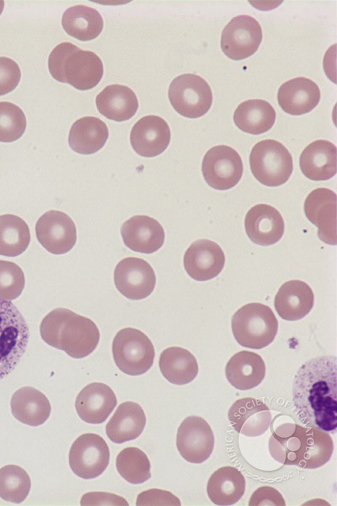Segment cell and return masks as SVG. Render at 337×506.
<instances>
[{
  "instance_id": "29",
  "label": "cell",
  "mask_w": 337,
  "mask_h": 506,
  "mask_svg": "<svg viewBox=\"0 0 337 506\" xmlns=\"http://www.w3.org/2000/svg\"><path fill=\"white\" fill-rule=\"evenodd\" d=\"M246 480L236 467L225 466L216 470L210 476L207 486V495L211 501L217 505H232L243 496Z\"/></svg>"
},
{
  "instance_id": "21",
  "label": "cell",
  "mask_w": 337,
  "mask_h": 506,
  "mask_svg": "<svg viewBox=\"0 0 337 506\" xmlns=\"http://www.w3.org/2000/svg\"><path fill=\"white\" fill-rule=\"evenodd\" d=\"M121 234L127 247L145 254L160 249L165 238L161 225L145 215H136L126 221L121 227Z\"/></svg>"
},
{
  "instance_id": "20",
  "label": "cell",
  "mask_w": 337,
  "mask_h": 506,
  "mask_svg": "<svg viewBox=\"0 0 337 506\" xmlns=\"http://www.w3.org/2000/svg\"><path fill=\"white\" fill-rule=\"evenodd\" d=\"M246 233L255 244L268 246L277 242L284 232V221L279 212L267 204L251 207L244 220Z\"/></svg>"
},
{
  "instance_id": "35",
  "label": "cell",
  "mask_w": 337,
  "mask_h": 506,
  "mask_svg": "<svg viewBox=\"0 0 337 506\" xmlns=\"http://www.w3.org/2000/svg\"><path fill=\"white\" fill-rule=\"evenodd\" d=\"M30 242L27 223L13 214L0 215V255L17 257L24 252Z\"/></svg>"
},
{
  "instance_id": "38",
  "label": "cell",
  "mask_w": 337,
  "mask_h": 506,
  "mask_svg": "<svg viewBox=\"0 0 337 506\" xmlns=\"http://www.w3.org/2000/svg\"><path fill=\"white\" fill-rule=\"evenodd\" d=\"M27 119L23 111L9 102H0V141L11 143L24 134Z\"/></svg>"
},
{
  "instance_id": "32",
  "label": "cell",
  "mask_w": 337,
  "mask_h": 506,
  "mask_svg": "<svg viewBox=\"0 0 337 506\" xmlns=\"http://www.w3.org/2000/svg\"><path fill=\"white\" fill-rule=\"evenodd\" d=\"M275 119V109L263 99H249L241 103L233 116L234 122L239 129L254 135L270 130Z\"/></svg>"
},
{
  "instance_id": "24",
  "label": "cell",
  "mask_w": 337,
  "mask_h": 506,
  "mask_svg": "<svg viewBox=\"0 0 337 506\" xmlns=\"http://www.w3.org/2000/svg\"><path fill=\"white\" fill-rule=\"evenodd\" d=\"M274 303L278 315L282 319L295 321L310 313L314 304V294L306 283L292 280L279 287Z\"/></svg>"
},
{
  "instance_id": "25",
  "label": "cell",
  "mask_w": 337,
  "mask_h": 506,
  "mask_svg": "<svg viewBox=\"0 0 337 506\" xmlns=\"http://www.w3.org/2000/svg\"><path fill=\"white\" fill-rule=\"evenodd\" d=\"M300 168L312 181H326L336 174V147L326 140H317L305 147L300 156Z\"/></svg>"
},
{
  "instance_id": "1",
  "label": "cell",
  "mask_w": 337,
  "mask_h": 506,
  "mask_svg": "<svg viewBox=\"0 0 337 506\" xmlns=\"http://www.w3.org/2000/svg\"><path fill=\"white\" fill-rule=\"evenodd\" d=\"M336 357L322 356L301 365L293 383L296 414L306 427L337 428Z\"/></svg>"
},
{
  "instance_id": "10",
  "label": "cell",
  "mask_w": 337,
  "mask_h": 506,
  "mask_svg": "<svg viewBox=\"0 0 337 506\" xmlns=\"http://www.w3.org/2000/svg\"><path fill=\"white\" fill-rule=\"evenodd\" d=\"M109 462V447L104 439L98 434H81L70 448V467L76 475L82 479L98 477L106 469Z\"/></svg>"
},
{
  "instance_id": "16",
  "label": "cell",
  "mask_w": 337,
  "mask_h": 506,
  "mask_svg": "<svg viewBox=\"0 0 337 506\" xmlns=\"http://www.w3.org/2000/svg\"><path fill=\"white\" fill-rule=\"evenodd\" d=\"M304 212L308 219L318 228L324 242L336 245V194L326 188H317L307 196Z\"/></svg>"
},
{
  "instance_id": "3",
  "label": "cell",
  "mask_w": 337,
  "mask_h": 506,
  "mask_svg": "<svg viewBox=\"0 0 337 506\" xmlns=\"http://www.w3.org/2000/svg\"><path fill=\"white\" fill-rule=\"evenodd\" d=\"M40 335L48 345L74 358H84L96 348L100 332L91 319L65 309H55L40 325Z\"/></svg>"
},
{
  "instance_id": "6",
  "label": "cell",
  "mask_w": 337,
  "mask_h": 506,
  "mask_svg": "<svg viewBox=\"0 0 337 506\" xmlns=\"http://www.w3.org/2000/svg\"><path fill=\"white\" fill-rule=\"evenodd\" d=\"M29 337L28 325L18 308L10 301L0 299V380L20 362Z\"/></svg>"
},
{
  "instance_id": "26",
  "label": "cell",
  "mask_w": 337,
  "mask_h": 506,
  "mask_svg": "<svg viewBox=\"0 0 337 506\" xmlns=\"http://www.w3.org/2000/svg\"><path fill=\"white\" fill-rule=\"evenodd\" d=\"M265 370V364L260 355L244 350L234 354L228 361L225 376L234 388L249 390L262 382Z\"/></svg>"
},
{
  "instance_id": "13",
  "label": "cell",
  "mask_w": 337,
  "mask_h": 506,
  "mask_svg": "<svg viewBox=\"0 0 337 506\" xmlns=\"http://www.w3.org/2000/svg\"><path fill=\"white\" fill-rule=\"evenodd\" d=\"M176 446L180 455L187 462L199 464L211 455L214 435L209 424L196 415L187 417L180 424Z\"/></svg>"
},
{
  "instance_id": "15",
  "label": "cell",
  "mask_w": 337,
  "mask_h": 506,
  "mask_svg": "<svg viewBox=\"0 0 337 506\" xmlns=\"http://www.w3.org/2000/svg\"><path fill=\"white\" fill-rule=\"evenodd\" d=\"M35 231L39 243L53 254L68 252L77 241V229L73 220L58 210L48 211L39 217Z\"/></svg>"
},
{
  "instance_id": "19",
  "label": "cell",
  "mask_w": 337,
  "mask_h": 506,
  "mask_svg": "<svg viewBox=\"0 0 337 506\" xmlns=\"http://www.w3.org/2000/svg\"><path fill=\"white\" fill-rule=\"evenodd\" d=\"M227 417L233 429L247 436H258L270 427L272 415L262 401L251 397L237 400L230 406Z\"/></svg>"
},
{
  "instance_id": "4",
  "label": "cell",
  "mask_w": 337,
  "mask_h": 506,
  "mask_svg": "<svg viewBox=\"0 0 337 506\" xmlns=\"http://www.w3.org/2000/svg\"><path fill=\"white\" fill-rule=\"evenodd\" d=\"M48 66L55 80L82 91L95 87L103 75V65L99 56L70 42H62L52 50Z\"/></svg>"
},
{
  "instance_id": "28",
  "label": "cell",
  "mask_w": 337,
  "mask_h": 506,
  "mask_svg": "<svg viewBox=\"0 0 337 506\" xmlns=\"http://www.w3.org/2000/svg\"><path fill=\"white\" fill-rule=\"evenodd\" d=\"M146 424L142 407L137 403H121L105 427L107 437L115 443H121L138 438Z\"/></svg>"
},
{
  "instance_id": "43",
  "label": "cell",
  "mask_w": 337,
  "mask_h": 506,
  "mask_svg": "<svg viewBox=\"0 0 337 506\" xmlns=\"http://www.w3.org/2000/svg\"><path fill=\"white\" fill-rule=\"evenodd\" d=\"M80 504L81 505H128L122 497L106 492H89L84 494Z\"/></svg>"
},
{
  "instance_id": "7",
  "label": "cell",
  "mask_w": 337,
  "mask_h": 506,
  "mask_svg": "<svg viewBox=\"0 0 337 506\" xmlns=\"http://www.w3.org/2000/svg\"><path fill=\"white\" fill-rule=\"evenodd\" d=\"M249 163L253 176L266 186L285 183L293 171L290 153L282 143L274 139L257 143L250 153Z\"/></svg>"
},
{
  "instance_id": "5",
  "label": "cell",
  "mask_w": 337,
  "mask_h": 506,
  "mask_svg": "<svg viewBox=\"0 0 337 506\" xmlns=\"http://www.w3.org/2000/svg\"><path fill=\"white\" fill-rule=\"evenodd\" d=\"M232 330L234 339L242 346L260 349L274 340L278 330V321L268 306L250 303L234 313Z\"/></svg>"
},
{
  "instance_id": "11",
  "label": "cell",
  "mask_w": 337,
  "mask_h": 506,
  "mask_svg": "<svg viewBox=\"0 0 337 506\" xmlns=\"http://www.w3.org/2000/svg\"><path fill=\"white\" fill-rule=\"evenodd\" d=\"M243 163L239 153L232 148L220 145L210 148L205 154L201 171L209 186L225 190L235 186L243 174Z\"/></svg>"
},
{
  "instance_id": "33",
  "label": "cell",
  "mask_w": 337,
  "mask_h": 506,
  "mask_svg": "<svg viewBox=\"0 0 337 506\" xmlns=\"http://www.w3.org/2000/svg\"><path fill=\"white\" fill-rule=\"evenodd\" d=\"M159 368L171 383L183 385L191 382L198 374V363L188 350L171 346L164 350L159 358Z\"/></svg>"
},
{
  "instance_id": "37",
  "label": "cell",
  "mask_w": 337,
  "mask_h": 506,
  "mask_svg": "<svg viewBox=\"0 0 337 506\" xmlns=\"http://www.w3.org/2000/svg\"><path fill=\"white\" fill-rule=\"evenodd\" d=\"M31 480L27 472L15 465L0 469V498L5 501L20 503L27 497Z\"/></svg>"
},
{
  "instance_id": "9",
  "label": "cell",
  "mask_w": 337,
  "mask_h": 506,
  "mask_svg": "<svg viewBox=\"0 0 337 506\" xmlns=\"http://www.w3.org/2000/svg\"><path fill=\"white\" fill-rule=\"evenodd\" d=\"M168 96L171 105L180 115L198 118L210 109L213 96L206 81L194 74H183L171 82Z\"/></svg>"
},
{
  "instance_id": "17",
  "label": "cell",
  "mask_w": 337,
  "mask_h": 506,
  "mask_svg": "<svg viewBox=\"0 0 337 506\" xmlns=\"http://www.w3.org/2000/svg\"><path fill=\"white\" fill-rule=\"evenodd\" d=\"M225 254L215 242L208 239L194 241L186 250L183 264L187 274L197 281L216 277L223 270Z\"/></svg>"
},
{
  "instance_id": "34",
  "label": "cell",
  "mask_w": 337,
  "mask_h": 506,
  "mask_svg": "<svg viewBox=\"0 0 337 506\" xmlns=\"http://www.w3.org/2000/svg\"><path fill=\"white\" fill-rule=\"evenodd\" d=\"M62 25L69 35L81 41H89L101 33L103 20L96 9L76 5L65 10L62 17Z\"/></svg>"
},
{
  "instance_id": "18",
  "label": "cell",
  "mask_w": 337,
  "mask_h": 506,
  "mask_svg": "<svg viewBox=\"0 0 337 506\" xmlns=\"http://www.w3.org/2000/svg\"><path fill=\"white\" fill-rule=\"evenodd\" d=\"M130 141L133 149L140 156H157L166 149L170 143L169 126L159 116H145L133 125Z\"/></svg>"
},
{
  "instance_id": "8",
  "label": "cell",
  "mask_w": 337,
  "mask_h": 506,
  "mask_svg": "<svg viewBox=\"0 0 337 506\" xmlns=\"http://www.w3.org/2000/svg\"><path fill=\"white\" fill-rule=\"evenodd\" d=\"M112 355L117 368L124 373L136 376L146 372L154 359V346L140 330L126 327L114 337Z\"/></svg>"
},
{
  "instance_id": "42",
  "label": "cell",
  "mask_w": 337,
  "mask_h": 506,
  "mask_svg": "<svg viewBox=\"0 0 337 506\" xmlns=\"http://www.w3.org/2000/svg\"><path fill=\"white\" fill-rule=\"evenodd\" d=\"M249 505L285 506L286 503L282 495L276 488L265 486L259 487L252 493Z\"/></svg>"
},
{
  "instance_id": "41",
  "label": "cell",
  "mask_w": 337,
  "mask_h": 506,
  "mask_svg": "<svg viewBox=\"0 0 337 506\" xmlns=\"http://www.w3.org/2000/svg\"><path fill=\"white\" fill-rule=\"evenodd\" d=\"M180 500L172 493L151 488L138 494L136 505H180Z\"/></svg>"
},
{
  "instance_id": "2",
  "label": "cell",
  "mask_w": 337,
  "mask_h": 506,
  "mask_svg": "<svg viewBox=\"0 0 337 506\" xmlns=\"http://www.w3.org/2000/svg\"><path fill=\"white\" fill-rule=\"evenodd\" d=\"M281 434L273 432L269 439L271 456L286 465L316 469L331 458L333 442L327 432L297 424L279 427Z\"/></svg>"
},
{
  "instance_id": "14",
  "label": "cell",
  "mask_w": 337,
  "mask_h": 506,
  "mask_svg": "<svg viewBox=\"0 0 337 506\" xmlns=\"http://www.w3.org/2000/svg\"><path fill=\"white\" fill-rule=\"evenodd\" d=\"M114 281L122 295L129 299L140 300L152 292L156 276L153 268L145 260L126 257L117 264Z\"/></svg>"
},
{
  "instance_id": "22",
  "label": "cell",
  "mask_w": 337,
  "mask_h": 506,
  "mask_svg": "<svg viewBox=\"0 0 337 506\" xmlns=\"http://www.w3.org/2000/svg\"><path fill=\"white\" fill-rule=\"evenodd\" d=\"M117 403L113 390L107 384L93 382L79 393L75 408L79 417L90 424L104 422Z\"/></svg>"
},
{
  "instance_id": "31",
  "label": "cell",
  "mask_w": 337,
  "mask_h": 506,
  "mask_svg": "<svg viewBox=\"0 0 337 506\" xmlns=\"http://www.w3.org/2000/svg\"><path fill=\"white\" fill-rule=\"evenodd\" d=\"M109 136L106 124L96 117L87 116L77 119L72 126L68 142L76 153L91 155L105 144Z\"/></svg>"
},
{
  "instance_id": "23",
  "label": "cell",
  "mask_w": 337,
  "mask_h": 506,
  "mask_svg": "<svg viewBox=\"0 0 337 506\" xmlns=\"http://www.w3.org/2000/svg\"><path fill=\"white\" fill-rule=\"evenodd\" d=\"M317 84L303 77L291 79L283 83L277 93L281 108L288 114L300 115L312 110L320 100Z\"/></svg>"
},
{
  "instance_id": "39",
  "label": "cell",
  "mask_w": 337,
  "mask_h": 506,
  "mask_svg": "<svg viewBox=\"0 0 337 506\" xmlns=\"http://www.w3.org/2000/svg\"><path fill=\"white\" fill-rule=\"evenodd\" d=\"M21 268L12 261L0 260V299L11 301L18 298L25 287Z\"/></svg>"
},
{
  "instance_id": "36",
  "label": "cell",
  "mask_w": 337,
  "mask_h": 506,
  "mask_svg": "<svg viewBox=\"0 0 337 506\" xmlns=\"http://www.w3.org/2000/svg\"><path fill=\"white\" fill-rule=\"evenodd\" d=\"M119 474L126 481L139 484L151 477L150 462L147 455L136 447H128L119 452L116 459Z\"/></svg>"
},
{
  "instance_id": "27",
  "label": "cell",
  "mask_w": 337,
  "mask_h": 506,
  "mask_svg": "<svg viewBox=\"0 0 337 506\" xmlns=\"http://www.w3.org/2000/svg\"><path fill=\"white\" fill-rule=\"evenodd\" d=\"M11 408L15 419L32 427L44 424L51 411L48 398L32 387H23L17 390L12 396Z\"/></svg>"
},
{
  "instance_id": "30",
  "label": "cell",
  "mask_w": 337,
  "mask_h": 506,
  "mask_svg": "<svg viewBox=\"0 0 337 506\" xmlns=\"http://www.w3.org/2000/svg\"><path fill=\"white\" fill-rule=\"evenodd\" d=\"M95 103L101 115L117 122L129 119L138 108V98L133 91L121 84L107 86L96 96Z\"/></svg>"
},
{
  "instance_id": "40",
  "label": "cell",
  "mask_w": 337,
  "mask_h": 506,
  "mask_svg": "<svg viewBox=\"0 0 337 506\" xmlns=\"http://www.w3.org/2000/svg\"><path fill=\"white\" fill-rule=\"evenodd\" d=\"M21 77L19 65L7 57H0V96L5 95L18 86Z\"/></svg>"
},
{
  "instance_id": "12",
  "label": "cell",
  "mask_w": 337,
  "mask_h": 506,
  "mask_svg": "<svg viewBox=\"0 0 337 506\" xmlns=\"http://www.w3.org/2000/svg\"><path fill=\"white\" fill-rule=\"evenodd\" d=\"M263 37L259 22L248 15L234 17L223 30L220 46L230 59L239 60L252 56Z\"/></svg>"
}]
</instances>
